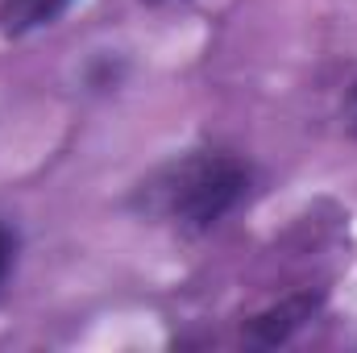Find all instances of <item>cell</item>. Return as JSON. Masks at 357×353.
Instances as JSON below:
<instances>
[{"mask_svg":"<svg viewBox=\"0 0 357 353\" xmlns=\"http://www.w3.org/2000/svg\"><path fill=\"white\" fill-rule=\"evenodd\" d=\"M254 163L225 146H191L154 163L125 191V212L178 237H208L254 191Z\"/></svg>","mask_w":357,"mask_h":353,"instance_id":"1","label":"cell"},{"mask_svg":"<svg viewBox=\"0 0 357 353\" xmlns=\"http://www.w3.org/2000/svg\"><path fill=\"white\" fill-rule=\"evenodd\" d=\"M146 8H178V4H191V0H142Z\"/></svg>","mask_w":357,"mask_h":353,"instance_id":"7","label":"cell"},{"mask_svg":"<svg viewBox=\"0 0 357 353\" xmlns=\"http://www.w3.org/2000/svg\"><path fill=\"white\" fill-rule=\"evenodd\" d=\"M79 0H0V38L25 42L50 25H59Z\"/></svg>","mask_w":357,"mask_h":353,"instance_id":"3","label":"cell"},{"mask_svg":"<svg viewBox=\"0 0 357 353\" xmlns=\"http://www.w3.org/2000/svg\"><path fill=\"white\" fill-rule=\"evenodd\" d=\"M328 308V287H299V291H287L282 299H274L270 308L254 312L245 324H241V341L250 350H278V345H291L303 329H312L320 320V312Z\"/></svg>","mask_w":357,"mask_h":353,"instance_id":"2","label":"cell"},{"mask_svg":"<svg viewBox=\"0 0 357 353\" xmlns=\"http://www.w3.org/2000/svg\"><path fill=\"white\" fill-rule=\"evenodd\" d=\"M129 75H133V63H129V54H121V50H91L88 59L79 63V91L91 96V100H104V96H116V91L129 84Z\"/></svg>","mask_w":357,"mask_h":353,"instance_id":"4","label":"cell"},{"mask_svg":"<svg viewBox=\"0 0 357 353\" xmlns=\"http://www.w3.org/2000/svg\"><path fill=\"white\" fill-rule=\"evenodd\" d=\"M341 125H345V133H349V137H357V80L349 84L345 100H341Z\"/></svg>","mask_w":357,"mask_h":353,"instance_id":"6","label":"cell"},{"mask_svg":"<svg viewBox=\"0 0 357 353\" xmlns=\"http://www.w3.org/2000/svg\"><path fill=\"white\" fill-rule=\"evenodd\" d=\"M17 258H21V233H17V225H13V220H4V216H0V291H4V283L13 278Z\"/></svg>","mask_w":357,"mask_h":353,"instance_id":"5","label":"cell"}]
</instances>
